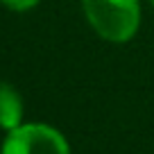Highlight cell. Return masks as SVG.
Masks as SVG:
<instances>
[{"instance_id": "cell-1", "label": "cell", "mask_w": 154, "mask_h": 154, "mask_svg": "<svg viewBox=\"0 0 154 154\" xmlns=\"http://www.w3.org/2000/svg\"><path fill=\"white\" fill-rule=\"evenodd\" d=\"M86 23L109 43H127L140 29V0H82Z\"/></svg>"}, {"instance_id": "cell-2", "label": "cell", "mask_w": 154, "mask_h": 154, "mask_svg": "<svg viewBox=\"0 0 154 154\" xmlns=\"http://www.w3.org/2000/svg\"><path fill=\"white\" fill-rule=\"evenodd\" d=\"M0 154H70L66 136L45 122H23L7 131Z\"/></svg>"}, {"instance_id": "cell-3", "label": "cell", "mask_w": 154, "mask_h": 154, "mask_svg": "<svg viewBox=\"0 0 154 154\" xmlns=\"http://www.w3.org/2000/svg\"><path fill=\"white\" fill-rule=\"evenodd\" d=\"M23 113H25V104L18 88L9 82H0V129L7 134V131L20 127Z\"/></svg>"}, {"instance_id": "cell-4", "label": "cell", "mask_w": 154, "mask_h": 154, "mask_svg": "<svg viewBox=\"0 0 154 154\" xmlns=\"http://www.w3.org/2000/svg\"><path fill=\"white\" fill-rule=\"evenodd\" d=\"M38 2H41V0H0V5L7 7V9L14 11V14H25V11L34 9Z\"/></svg>"}, {"instance_id": "cell-5", "label": "cell", "mask_w": 154, "mask_h": 154, "mask_svg": "<svg viewBox=\"0 0 154 154\" xmlns=\"http://www.w3.org/2000/svg\"><path fill=\"white\" fill-rule=\"evenodd\" d=\"M149 2H152V7H154V0H149Z\"/></svg>"}]
</instances>
